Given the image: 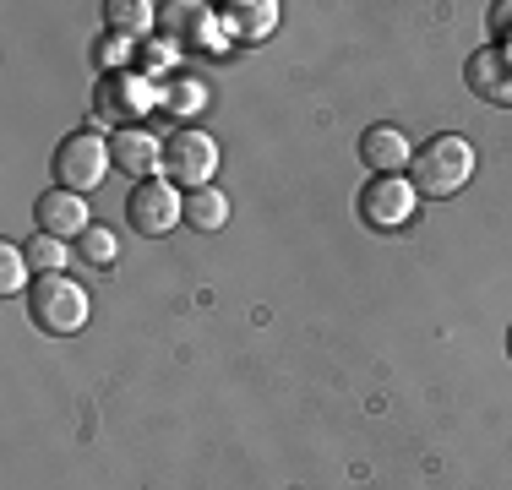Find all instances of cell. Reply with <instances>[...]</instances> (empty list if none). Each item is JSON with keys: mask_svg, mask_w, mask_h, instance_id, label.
Wrapping results in <instances>:
<instances>
[{"mask_svg": "<svg viewBox=\"0 0 512 490\" xmlns=\"http://www.w3.org/2000/svg\"><path fill=\"white\" fill-rule=\"evenodd\" d=\"M469 175H474V147L453 137V131L414 147V158H409V186L425 196H453L469 186Z\"/></svg>", "mask_w": 512, "mask_h": 490, "instance_id": "6da1fadb", "label": "cell"}, {"mask_svg": "<svg viewBox=\"0 0 512 490\" xmlns=\"http://www.w3.org/2000/svg\"><path fill=\"white\" fill-rule=\"evenodd\" d=\"M88 289L77 284V278H66V273H39L28 284V316H33V327H44V333H55V338H71V333H82L88 327Z\"/></svg>", "mask_w": 512, "mask_h": 490, "instance_id": "7a4b0ae2", "label": "cell"}, {"mask_svg": "<svg viewBox=\"0 0 512 490\" xmlns=\"http://www.w3.org/2000/svg\"><path fill=\"white\" fill-rule=\"evenodd\" d=\"M218 175V142L197 126H180L175 137H164V180L180 191H207Z\"/></svg>", "mask_w": 512, "mask_h": 490, "instance_id": "3957f363", "label": "cell"}, {"mask_svg": "<svg viewBox=\"0 0 512 490\" xmlns=\"http://www.w3.org/2000/svg\"><path fill=\"white\" fill-rule=\"evenodd\" d=\"M109 164H115V158H109V142H104V137H93V131H71V137L55 147L50 175H55V186H60V191L88 196L93 186H104Z\"/></svg>", "mask_w": 512, "mask_h": 490, "instance_id": "277c9868", "label": "cell"}, {"mask_svg": "<svg viewBox=\"0 0 512 490\" xmlns=\"http://www.w3.org/2000/svg\"><path fill=\"white\" fill-rule=\"evenodd\" d=\"M158 104H164V88H158L148 71H115V77L99 82V98H93L99 120H115V126H137Z\"/></svg>", "mask_w": 512, "mask_h": 490, "instance_id": "5b68a950", "label": "cell"}, {"mask_svg": "<svg viewBox=\"0 0 512 490\" xmlns=\"http://www.w3.org/2000/svg\"><path fill=\"white\" fill-rule=\"evenodd\" d=\"M186 218V196H180V186H169V180H142V186H131L126 196V224L137 229V235H169V229Z\"/></svg>", "mask_w": 512, "mask_h": 490, "instance_id": "8992f818", "label": "cell"}, {"mask_svg": "<svg viewBox=\"0 0 512 490\" xmlns=\"http://www.w3.org/2000/svg\"><path fill=\"white\" fill-rule=\"evenodd\" d=\"M414 196L420 191L404 175H371V186H360V218L371 229H398V224H409Z\"/></svg>", "mask_w": 512, "mask_h": 490, "instance_id": "52a82bcc", "label": "cell"}, {"mask_svg": "<svg viewBox=\"0 0 512 490\" xmlns=\"http://www.w3.org/2000/svg\"><path fill=\"white\" fill-rule=\"evenodd\" d=\"M109 158H115V169H126L131 180H153L158 169H164V137H153L148 126H115Z\"/></svg>", "mask_w": 512, "mask_h": 490, "instance_id": "ba28073f", "label": "cell"}, {"mask_svg": "<svg viewBox=\"0 0 512 490\" xmlns=\"http://www.w3.org/2000/svg\"><path fill=\"white\" fill-rule=\"evenodd\" d=\"M164 39L175 49H218L224 44V22L207 17V6H191V0H180V6H164Z\"/></svg>", "mask_w": 512, "mask_h": 490, "instance_id": "9c48e42d", "label": "cell"}, {"mask_svg": "<svg viewBox=\"0 0 512 490\" xmlns=\"http://www.w3.org/2000/svg\"><path fill=\"white\" fill-rule=\"evenodd\" d=\"M33 224H39V235H55V240H77L82 229L93 224L88 218V196L77 191H44L39 202H33Z\"/></svg>", "mask_w": 512, "mask_h": 490, "instance_id": "30bf717a", "label": "cell"}, {"mask_svg": "<svg viewBox=\"0 0 512 490\" xmlns=\"http://www.w3.org/2000/svg\"><path fill=\"white\" fill-rule=\"evenodd\" d=\"M463 82H469L474 98H485V104H512V55H502V49H474L469 66H463Z\"/></svg>", "mask_w": 512, "mask_h": 490, "instance_id": "8fae6325", "label": "cell"}, {"mask_svg": "<svg viewBox=\"0 0 512 490\" xmlns=\"http://www.w3.org/2000/svg\"><path fill=\"white\" fill-rule=\"evenodd\" d=\"M218 22H224L229 39L256 44V39H267V33L278 28V6L273 0H229V6H218Z\"/></svg>", "mask_w": 512, "mask_h": 490, "instance_id": "7c38bea8", "label": "cell"}, {"mask_svg": "<svg viewBox=\"0 0 512 490\" xmlns=\"http://www.w3.org/2000/svg\"><path fill=\"white\" fill-rule=\"evenodd\" d=\"M360 158L371 164V175H398V169H409L414 147L398 126H371L360 137Z\"/></svg>", "mask_w": 512, "mask_h": 490, "instance_id": "4fadbf2b", "label": "cell"}, {"mask_svg": "<svg viewBox=\"0 0 512 490\" xmlns=\"http://www.w3.org/2000/svg\"><path fill=\"white\" fill-rule=\"evenodd\" d=\"M158 22V6L148 0H104V33H120V39H148Z\"/></svg>", "mask_w": 512, "mask_h": 490, "instance_id": "5bb4252c", "label": "cell"}, {"mask_svg": "<svg viewBox=\"0 0 512 490\" xmlns=\"http://www.w3.org/2000/svg\"><path fill=\"white\" fill-rule=\"evenodd\" d=\"M186 224H191V229H202V235L224 229V224H229V196L218 191V186L191 191V196H186Z\"/></svg>", "mask_w": 512, "mask_h": 490, "instance_id": "9a60e30c", "label": "cell"}, {"mask_svg": "<svg viewBox=\"0 0 512 490\" xmlns=\"http://www.w3.org/2000/svg\"><path fill=\"white\" fill-rule=\"evenodd\" d=\"M207 98H213V93H207L202 77H169L164 82V109H169V115H180V120H191L197 109H207Z\"/></svg>", "mask_w": 512, "mask_h": 490, "instance_id": "2e32d148", "label": "cell"}, {"mask_svg": "<svg viewBox=\"0 0 512 490\" xmlns=\"http://www.w3.org/2000/svg\"><path fill=\"white\" fill-rule=\"evenodd\" d=\"M115 256H120V240H115V229H104V224H88L77 235V262H88V267H115Z\"/></svg>", "mask_w": 512, "mask_h": 490, "instance_id": "e0dca14e", "label": "cell"}, {"mask_svg": "<svg viewBox=\"0 0 512 490\" xmlns=\"http://www.w3.org/2000/svg\"><path fill=\"white\" fill-rule=\"evenodd\" d=\"M28 289V251L22 245H0V294H22Z\"/></svg>", "mask_w": 512, "mask_h": 490, "instance_id": "ac0fdd59", "label": "cell"}, {"mask_svg": "<svg viewBox=\"0 0 512 490\" xmlns=\"http://www.w3.org/2000/svg\"><path fill=\"white\" fill-rule=\"evenodd\" d=\"M22 251H28V267H39V273H60L66 267V240H55V235H33Z\"/></svg>", "mask_w": 512, "mask_h": 490, "instance_id": "d6986e66", "label": "cell"}, {"mask_svg": "<svg viewBox=\"0 0 512 490\" xmlns=\"http://www.w3.org/2000/svg\"><path fill=\"white\" fill-rule=\"evenodd\" d=\"M93 55H99L104 77H115V71H131V60H137V49H131V39H120V33H104V39L93 44Z\"/></svg>", "mask_w": 512, "mask_h": 490, "instance_id": "ffe728a7", "label": "cell"}, {"mask_svg": "<svg viewBox=\"0 0 512 490\" xmlns=\"http://www.w3.org/2000/svg\"><path fill=\"white\" fill-rule=\"evenodd\" d=\"M491 39L502 55H512V0H502V6H491Z\"/></svg>", "mask_w": 512, "mask_h": 490, "instance_id": "44dd1931", "label": "cell"}, {"mask_svg": "<svg viewBox=\"0 0 512 490\" xmlns=\"http://www.w3.org/2000/svg\"><path fill=\"white\" fill-rule=\"evenodd\" d=\"M142 66H148V71H169V66H175V44H169V39H148V44H142Z\"/></svg>", "mask_w": 512, "mask_h": 490, "instance_id": "7402d4cb", "label": "cell"}, {"mask_svg": "<svg viewBox=\"0 0 512 490\" xmlns=\"http://www.w3.org/2000/svg\"><path fill=\"white\" fill-rule=\"evenodd\" d=\"M507 354H512V327H507Z\"/></svg>", "mask_w": 512, "mask_h": 490, "instance_id": "603a6c76", "label": "cell"}]
</instances>
